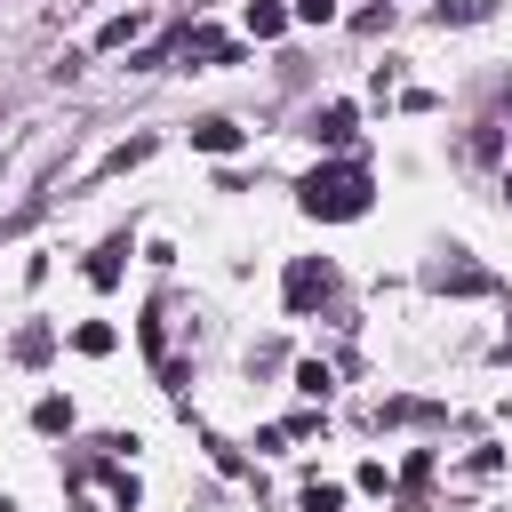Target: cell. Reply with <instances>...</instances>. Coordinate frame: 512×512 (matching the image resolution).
Returning <instances> with one entry per match:
<instances>
[{"instance_id":"obj_1","label":"cell","mask_w":512,"mask_h":512,"mask_svg":"<svg viewBox=\"0 0 512 512\" xmlns=\"http://www.w3.org/2000/svg\"><path fill=\"white\" fill-rule=\"evenodd\" d=\"M368 168H312L304 184H296V200H304V216H328V224H344V216H368Z\"/></svg>"},{"instance_id":"obj_2","label":"cell","mask_w":512,"mask_h":512,"mask_svg":"<svg viewBox=\"0 0 512 512\" xmlns=\"http://www.w3.org/2000/svg\"><path fill=\"white\" fill-rule=\"evenodd\" d=\"M328 296H336V272H328V264H312V256H296V264H288V304H296V312H312V304H328Z\"/></svg>"},{"instance_id":"obj_3","label":"cell","mask_w":512,"mask_h":512,"mask_svg":"<svg viewBox=\"0 0 512 512\" xmlns=\"http://www.w3.org/2000/svg\"><path fill=\"white\" fill-rule=\"evenodd\" d=\"M312 136L320 144H352V104H320L312 112Z\"/></svg>"},{"instance_id":"obj_4","label":"cell","mask_w":512,"mask_h":512,"mask_svg":"<svg viewBox=\"0 0 512 512\" xmlns=\"http://www.w3.org/2000/svg\"><path fill=\"white\" fill-rule=\"evenodd\" d=\"M248 32H256V40H280V32H288V8H272V0H248Z\"/></svg>"},{"instance_id":"obj_5","label":"cell","mask_w":512,"mask_h":512,"mask_svg":"<svg viewBox=\"0 0 512 512\" xmlns=\"http://www.w3.org/2000/svg\"><path fill=\"white\" fill-rule=\"evenodd\" d=\"M144 24H152V16H144V8H128V16H112V24H104V32H96V48H128V40H136V32H144Z\"/></svg>"},{"instance_id":"obj_6","label":"cell","mask_w":512,"mask_h":512,"mask_svg":"<svg viewBox=\"0 0 512 512\" xmlns=\"http://www.w3.org/2000/svg\"><path fill=\"white\" fill-rule=\"evenodd\" d=\"M120 256H128V240H104V248L88 256V280H96V288H112V280H120Z\"/></svg>"},{"instance_id":"obj_7","label":"cell","mask_w":512,"mask_h":512,"mask_svg":"<svg viewBox=\"0 0 512 512\" xmlns=\"http://www.w3.org/2000/svg\"><path fill=\"white\" fill-rule=\"evenodd\" d=\"M192 144H200V152H232V144H240V128H232V120H200V128H192Z\"/></svg>"},{"instance_id":"obj_8","label":"cell","mask_w":512,"mask_h":512,"mask_svg":"<svg viewBox=\"0 0 512 512\" xmlns=\"http://www.w3.org/2000/svg\"><path fill=\"white\" fill-rule=\"evenodd\" d=\"M440 288H456V296H480V288H488V272H480V264H448V272H440Z\"/></svg>"},{"instance_id":"obj_9","label":"cell","mask_w":512,"mask_h":512,"mask_svg":"<svg viewBox=\"0 0 512 512\" xmlns=\"http://www.w3.org/2000/svg\"><path fill=\"white\" fill-rule=\"evenodd\" d=\"M488 8H496V0H440V8H432V16H440V24H480V16H488Z\"/></svg>"},{"instance_id":"obj_10","label":"cell","mask_w":512,"mask_h":512,"mask_svg":"<svg viewBox=\"0 0 512 512\" xmlns=\"http://www.w3.org/2000/svg\"><path fill=\"white\" fill-rule=\"evenodd\" d=\"M32 424H40V432H72V400H40Z\"/></svg>"},{"instance_id":"obj_11","label":"cell","mask_w":512,"mask_h":512,"mask_svg":"<svg viewBox=\"0 0 512 512\" xmlns=\"http://www.w3.org/2000/svg\"><path fill=\"white\" fill-rule=\"evenodd\" d=\"M48 352H56L48 328H24V336H16V360H48Z\"/></svg>"},{"instance_id":"obj_12","label":"cell","mask_w":512,"mask_h":512,"mask_svg":"<svg viewBox=\"0 0 512 512\" xmlns=\"http://www.w3.org/2000/svg\"><path fill=\"white\" fill-rule=\"evenodd\" d=\"M72 344H80V352H112V328H104V320H88V328H80Z\"/></svg>"},{"instance_id":"obj_13","label":"cell","mask_w":512,"mask_h":512,"mask_svg":"<svg viewBox=\"0 0 512 512\" xmlns=\"http://www.w3.org/2000/svg\"><path fill=\"white\" fill-rule=\"evenodd\" d=\"M336 504H344V488H320V480L304 488V512H336Z\"/></svg>"},{"instance_id":"obj_14","label":"cell","mask_w":512,"mask_h":512,"mask_svg":"<svg viewBox=\"0 0 512 512\" xmlns=\"http://www.w3.org/2000/svg\"><path fill=\"white\" fill-rule=\"evenodd\" d=\"M296 16H304V24H328V16H336V0H296Z\"/></svg>"},{"instance_id":"obj_15","label":"cell","mask_w":512,"mask_h":512,"mask_svg":"<svg viewBox=\"0 0 512 512\" xmlns=\"http://www.w3.org/2000/svg\"><path fill=\"white\" fill-rule=\"evenodd\" d=\"M0 512H16V504H8V496H0Z\"/></svg>"},{"instance_id":"obj_16","label":"cell","mask_w":512,"mask_h":512,"mask_svg":"<svg viewBox=\"0 0 512 512\" xmlns=\"http://www.w3.org/2000/svg\"><path fill=\"white\" fill-rule=\"evenodd\" d=\"M504 192H512V176H504Z\"/></svg>"}]
</instances>
